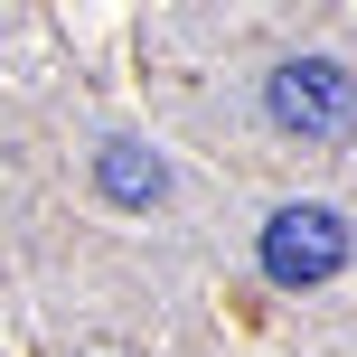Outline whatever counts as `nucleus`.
<instances>
[{"label":"nucleus","mask_w":357,"mask_h":357,"mask_svg":"<svg viewBox=\"0 0 357 357\" xmlns=\"http://www.w3.org/2000/svg\"><path fill=\"white\" fill-rule=\"evenodd\" d=\"M264 113H273L282 142L329 151V142H348V132H357V75L329 66V56H282V66L264 75Z\"/></svg>","instance_id":"1"},{"label":"nucleus","mask_w":357,"mask_h":357,"mask_svg":"<svg viewBox=\"0 0 357 357\" xmlns=\"http://www.w3.org/2000/svg\"><path fill=\"white\" fill-rule=\"evenodd\" d=\"M264 282L273 291H320L348 273V216L339 207H273L264 216Z\"/></svg>","instance_id":"2"},{"label":"nucleus","mask_w":357,"mask_h":357,"mask_svg":"<svg viewBox=\"0 0 357 357\" xmlns=\"http://www.w3.org/2000/svg\"><path fill=\"white\" fill-rule=\"evenodd\" d=\"M94 188H104L123 216H151V207H169V160L151 142H104L94 151Z\"/></svg>","instance_id":"3"}]
</instances>
